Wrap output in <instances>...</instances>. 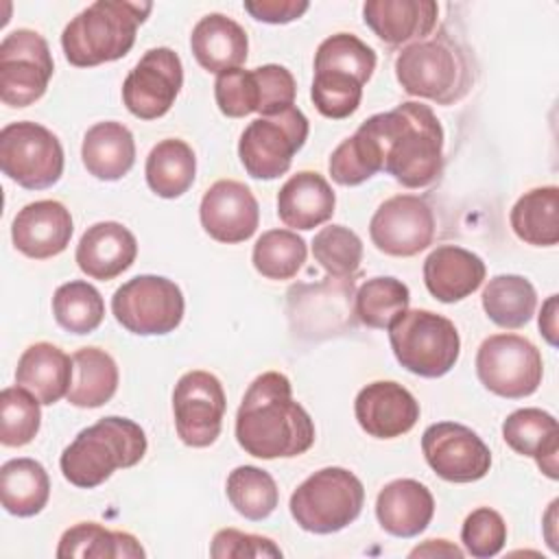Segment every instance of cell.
Returning <instances> with one entry per match:
<instances>
[{
	"mask_svg": "<svg viewBox=\"0 0 559 559\" xmlns=\"http://www.w3.org/2000/svg\"><path fill=\"white\" fill-rule=\"evenodd\" d=\"M308 118L295 105L249 122L238 142V157L253 179H277L306 144Z\"/></svg>",
	"mask_w": 559,
	"mask_h": 559,
	"instance_id": "10",
	"label": "cell"
},
{
	"mask_svg": "<svg viewBox=\"0 0 559 559\" xmlns=\"http://www.w3.org/2000/svg\"><path fill=\"white\" fill-rule=\"evenodd\" d=\"M485 262L456 245H441L424 260V284L428 293L443 301L454 304L469 297L485 282Z\"/></svg>",
	"mask_w": 559,
	"mask_h": 559,
	"instance_id": "22",
	"label": "cell"
},
{
	"mask_svg": "<svg viewBox=\"0 0 559 559\" xmlns=\"http://www.w3.org/2000/svg\"><path fill=\"white\" fill-rule=\"evenodd\" d=\"M308 255L306 240L293 229H269L253 245V266L266 280H290Z\"/></svg>",
	"mask_w": 559,
	"mask_h": 559,
	"instance_id": "39",
	"label": "cell"
},
{
	"mask_svg": "<svg viewBox=\"0 0 559 559\" xmlns=\"http://www.w3.org/2000/svg\"><path fill=\"white\" fill-rule=\"evenodd\" d=\"M476 373L487 391L507 400H522L539 389L544 362L528 338L493 334L476 352Z\"/></svg>",
	"mask_w": 559,
	"mask_h": 559,
	"instance_id": "11",
	"label": "cell"
},
{
	"mask_svg": "<svg viewBox=\"0 0 559 559\" xmlns=\"http://www.w3.org/2000/svg\"><path fill=\"white\" fill-rule=\"evenodd\" d=\"M39 400L24 386H7L0 393V441L7 448H22L35 439L41 424Z\"/></svg>",
	"mask_w": 559,
	"mask_h": 559,
	"instance_id": "40",
	"label": "cell"
},
{
	"mask_svg": "<svg viewBox=\"0 0 559 559\" xmlns=\"http://www.w3.org/2000/svg\"><path fill=\"white\" fill-rule=\"evenodd\" d=\"M138 255L135 236L116 221H103L85 229L76 245V264L92 280H114L124 273Z\"/></svg>",
	"mask_w": 559,
	"mask_h": 559,
	"instance_id": "20",
	"label": "cell"
},
{
	"mask_svg": "<svg viewBox=\"0 0 559 559\" xmlns=\"http://www.w3.org/2000/svg\"><path fill=\"white\" fill-rule=\"evenodd\" d=\"M258 90H260V107L258 114L262 116H273L280 114L295 103L297 94V83L290 70L277 63H266L260 68H253Z\"/></svg>",
	"mask_w": 559,
	"mask_h": 559,
	"instance_id": "46",
	"label": "cell"
},
{
	"mask_svg": "<svg viewBox=\"0 0 559 559\" xmlns=\"http://www.w3.org/2000/svg\"><path fill=\"white\" fill-rule=\"evenodd\" d=\"M395 76L406 94L439 105L461 100L472 87L469 59L445 33L404 46L395 59Z\"/></svg>",
	"mask_w": 559,
	"mask_h": 559,
	"instance_id": "5",
	"label": "cell"
},
{
	"mask_svg": "<svg viewBox=\"0 0 559 559\" xmlns=\"http://www.w3.org/2000/svg\"><path fill=\"white\" fill-rule=\"evenodd\" d=\"M183 85V66L173 48L159 46L142 55L122 83V103L140 120L170 111Z\"/></svg>",
	"mask_w": 559,
	"mask_h": 559,
	"instance_id": "14",
	"label": "cell"
},
{
	"mask_svg": "<svg viewBox=\"0 0 559 559\" xmlns=\"http://www.w3.org/2000/svg\"><path fill=\"white\" fill-rule=\"evenodd\" d=\"M439 7L432 0H367L365 24L389 46H408L426 39L437 26Z\"/></svg>",
	"mask_w": 559,
	"mask_h": 559,
	"instance_id": "21",
	"label": "cell"
},
{
	"mask_svg": "<svg viewBox=\"0 0 559 559\" xmlns=\"http://www.w3.org/2000/svg\"><path fill=\"white\" fill-rule=\"evenodd\" d=\"M225 491L231 507L242 518L253 522L269 518L280 502V491L273 476L255 465H238L231 469Z\"/></svg>",
	"mask_w": 559,
	"mask_h": 559,
	"instance_id": "36",
	"label": "cell"
},
{
	"mask_svg": "<svg viewBox=\"0 0 559 559\" xmlns=\"http://www.w3.org/2000/svg\"><path fill=\"white\" fill-rule=\"evenodd\" d=\"M183 308L181 288L162 275H135L111 297L116 321L138 336H162L177 330Z\"/></svg>",
	"mask_w": 559,
	"mask_h": 559,
	"instance_id": "9",
	"label": "cell"
},
{
	"mask_svg": "<svg viewBox=\"0 0 559 559\" xmlns=\"http://www.w3.org/2000/svg\"><path fill=\"white\" fill-rule=\"evenodd\" d=\"M362 85L354 74L343 70H314L312 103L317 111L332 120L352 116L362 98Z\"/></svg>",
	"mask_w": 559,
	"mask_h": 559,
	"instance_id": "43",
	"label": "cell"
},
{
	"mask_svg": "<svg viewBox=\"0 0 559 559\" xmlns=\"http://www.w3.org/2000/svg\"><path fill=\"white\" fill-rule=\"evenodd\" d=\"M509 221L526 245L555 247L559 242V188L542 186L524 192L511 207Z\"/></svg>",
	"mask_w": 559,
	"mask_h": 559,
	"instance_id": "30",
	"label": "cell"
},
{
	"mask_svg": "<svg viewBox=\"0 0 559 559\" xmlns=\"http://www.w3.org/2000/svg\"><path fill=\"white\" fill-rule=\"evenodd\" d=\"M63 146L59 138L31 120H20L0 131V168L26 190L55 186L63 175Z\"/></svg>",
	"mask_w": 559,
	"mask_h": 559,
	"instance_id": "8",
	"label": "cell"
},
{
	"mask_svg": "<svg viewBox=\"0 0 559 559\" xmlns=\"http://www.w3.org/2000/svg\"><path fill=\"white\" fill-rule=\"evenodd\" d=\"M397 362L421 378H441L459 360L461 336L456 325L432 310H406L389 328Z\"/></svg>",
	"mask_w": 559,
	"mask_h": 559,
	"instance_id": "7",
	"label": "cell"
},
{
	"mask_svg": "<svg viewBox=\"0 0 559 559\" xmlns=\"http://www.w3.org/2000/svg\"><path fill=\"white\" fill-rule=\"evenodd\" d=\"M236 439L255 459H290L312 448L314 424L293 400L284 373L266 371L249 384L236 413Z\"/></svg>",
	"mask_w": 559,
	"mask_h": 559,
	"instance_id": "1",
	"label": "cell"
},
{
	"mask_svg": "<svg viewBox=\"0 0 559 559\" xmlns=\"http://www.w3.org/2000/svg\"><path fill=\"white\" fill-rule=\"evenodd\" d=\"M535 306L537 293L522 275H496L483 290V310L496 325L504 330L526 325L535 314Z\"/></svg>",
	"mask_w": 559,
	"mask_h": 559,
	"instance_id": "34",
	"label": "cell"
},
{
	"mask_svg": "<svg viewBox=\"0 0 559 559\" xmlns=\"http://www.w3.org/2000/svg\"><path fill=\"white\" fill-rule=\"evenodd\" d=\"M59 559H120L144 557L140 542L124 531H109L98 522H79L70 526L57 548Z\"/></svg>",
	"mask_w": 559,
	"mask_h": 559,
	"instance_id": "33",
	"label": "cell"
},
{
	"mask_svg": "<svg viewBox=\"0 0 559 559\" xmlns=\"http://www.w3.org/2000/svg\"><path fill=\"white\" fill-rule=\"evenodd\" d=\"M463 557V552L448 544L445 539H428L424 546H417L415 550H411V557Z\"/></svg>",
	"mask_w": 559,
	"mask_h": 559,
	"instance_id": "50",
	"label": "cell"
},
{
	"mask_svg": "<svg viewBox=\"0 0 559 559\" xmlns=\"http://www.w3.org/2000/svg\"><path fill=\"white\" fill-rule=\"evenodd\" d=\"M314 260L334 277H352L362 262V240L345 225H328L312 238Z\"/></svg>",
	"mask_w": 559,
	"mask_h": 559,
	"instance_id": "42",
	"label": "cell"
},
{
	"mask_svg": "<svg viewBox=\"0 0 559 559\" xmlns=\"http://www.w3.org/2000/svg\"><path fill=\"white\" fill-rule=\"evenodd\" d=\"M210 555L214 559H245V557H282V550L273 539L262 535L242 533L236 528H221L212 537Z\"/></svg>",
	"mask_w": 559,
	"mask_h": 559,
	"instance_id": "47",
	"label": "cell"
},
{
	"mask_svg": "<svg viewBox=\"0 0 559 559\" xmlns=\"http://www.w3.org/2000/svg\"><path fill=\"white\" fill-rule=\"evenodd\" d=\"M52 314L63 330L72 334H90L103 323L105 301L92 284L72 280L55 290Z\"/></svg>",
	"mask_w": 559,
	"mask_h": 559,
	"instance_id": "38",
	"label": "cell"
},
{
	"mask_svg": "<svg viewBox=\"0 0 559 559\" xmlns=\"http://www.w3.org/2000/svg\"><path fill=\"white\" fill-rule=\"evenodd\" d=\"M365 487L345 467L310 474L290 496V515L308 533L330 535L349 526L362 511Z\"/></svg>",
	"mask_w": 559,
	"mask_h": 559,
	"instance_id": "6",
	"label": "cell"
},
{
	"mask_svg": "<svg viewBox=\"0 0 559 559\" xmlns=\"http://www.w3.org/2000/svg\"><path fill=\"white\" fill-rule=\"evenodd\" d=\"M72 231L70 210L52 199L24 205L11 225L15 249L33 260H46L66 251Z\"/></svg>",
	"mask_w": 559,
	"mask_h": 559,
	"instance_id": "19",
	"label": "cell"
},
{
	"mask_svg": "<svg viewBox=\"0 0 559 559\" xmlns=\"http://www.w3.org/2000/svg\"><path fill=\"white\" fill-rule=\"evenodd\" d=\"M356 421L376 439L406 435L419 419V402L408 389L393 380H378L362 386L354 402Z\"/></svg>",
	"mask_w": 559,
	"mask_h": 559,
	"instance_id": "18",
	"label": "cell"
},
{
	"mask_svg": "<svg viewBox=\"0 0 559 559\" xmlns=\"http://www.w3.org/2000/svg\"><path fill=\"white\" fill-rule=\"evenodd\" d=\"M502 439L513 452L522 456H533L539 469L548 478L557 480L559 426L550 413L542 408L513 411L502 424Z\"/></svg>",
	"mask_w": 559,
	"mask_h": 559,
	"instance_id": "26",
	"label": "cell"
},
{
	"mask_svg": "<svg viewBox=\"0 0 559 559\" xmlns=\"http://www.w3.org/2000/svg\"><path fill=\"white\" fill-rule=\"evenodd\" d=\"M461 542L465 550L476 559L496 557L507 542V524L502 515L489 507L474 509L461 528Z\"/></svg>",
	"mask_w": 559,
	"mask_h": 559,
	"instance_id": "45",
	"label": "cell"
},
{
	"mask_svg": "<svg viewBox=\"0 0 559 559\" xmlns=\"http://www.w3.org/2000/svg\"><path fill=\"white\" fill-rule=\"evenodd\" d=\"M72 358L52 343L39 341L24 349L15 367V384L28 389L41 404H55L72 384Z\"/></svg>",
	"mask_w": 559,
	"mask_h": 559,
	"instance_id": "27",
	"label": "cell"
},
{
	"mask_svg": "<svg viewBox=\"0 0 559 559\" xmlns=\"http://www.w3.org/2000/svg\"><path fill=\"white\" fill-rule=\"evenodd\" d=\"M336 194L314 170L295 173L277 192V216L286 227L314 229L334 214Z\"/></svg>",
	"mask_w": 559,
	"mask_h": 559,
	"instance_id": "24",
	"label": "cell"
},
{
	"mask_svg": "<svg viewBox=\"0 0 559 559\" xmlns=\"http://www.w3.org/2000/svg\"><path fill=\"white\" fill-rule=\"evenodd\" d=\"M81 157L87 173L96 179L118 181L135 164L133 133L116 120L96 122L83 138Z\"/></svg>",
	"mask_w": 559,
	"mask_h": 559,
	"instance_id": "28",
	"label": "cell"
},
{
	"mask_svg": "<svg viewBox=\"0 0 559 559\" xmlns=\"http://www.w3.org/2000/svg\"><path fill=\"white\" fill-rule=\"evenodd\" d=\"M557 314H559V306H557V295H550L539 312V330L544 334V338L557 347Z\"/></svg>",
	"mask_w": 559,
	"mask_h": 559,
	"instance_id": "49",
	"label": "cell"
},
{
	"mask_svg": "<svg viewBox=\"0 0 559 559\" xmlns=\"http://www.w3.org/2000/svg\"><path fill=\"white\" fill-rule=\"evenodd\" d=\"M421 452L432 472L448 483H474L487 476L491 452L467 426L439 421L424 430Z\"/></svg>",
	"mask_w": 559,
	"mask_h": 559,
	"instance_id": "15",
	"label": "cell"
},
{
	"mask_svg": "<svg viewBox=\"0 0 559 559\" xmlns=\"http://www.w3.org/2000/svg\"><path fill=\"white\" fill-rule=\"evenodd\" d=\"M376 52L352 33H336L323 39L314 52V70H343L367 83L376 70Z\"/></svg>",
	"mask_w": 559,
	"mask_h": 559,
	"instance_id": "41",
	"label": "cell"
},
{
	"mask_svg": "<svg viewBox=\"0 0 559 559\" xmlns=\"http://www.w3.org/2000/svg\"><path fill=\"white\" fill-rule=\"evenodd\" d=\"M199 218L210 238L236 245L255 234L260 225V205L245 183L221 179L205 190Z\"/></svg>",
	"mask_w": 559,
	"mask_h": 559,
	"instance_id": "17",
	"label": "cell"
},
{
	"mask_svg": "<svg viewBox=\"0 0 559 559\" xmlns=\"http://www.w3.org/2000/svg\"><path fill=\"white\" fill-rule=\"evenodd\" d=\"M144 454V430L127 417L109 415L98 419L94 426L83 428L61 452L59 465L68 483L81 489H94L116 469L140 463Z\"/></svg>",
	"mask_w": 559,
	"mask_h": 559,
	"instance_id": "4",
	"label": "cell"
},
{
	"mask_svg": "<svg viewBox=\"0 0 559 559\" xmlns=\"http://www.w3.org/2000/svg\"><path fill=\"white\" fill-rule=\"evenodd\" d=\"M382 151V170L406 188L430 186L443 168V129L424 103H402L365 120Z\"/></svg>",
	"mask_w": 559,
	"mask_h": 559,
	"instance_id": "2",
	"label": "cell"
},
{
	"mask_svg": "<svg viewBox=\"0 0 559 559\" xmlns=\"http://www.w3.org/2000/svg\"><path fill=\"white\" fill-rule=\"evenodd\" d=\"M369 236L382 253L411 258L432 245L435 214L421 197L395 194L371 216Z\"/></svg>",
	"mask_w": 559,
	"mask_h": 559,
	"instance_id": "16",
	"label": "cell"
},
{
	"mask_svg": "<svg viewBox=\"0 0 559 559\" xmlns=\"http://www.w3.org/2000/svg\"><path fill=\"white\" fill-rule=\"evenodd\" d=\"M214 98L227 118H245L260 107V90L253 70H225L216 76Z\"/></svg>",
	"mask_w": 559,
	"mask_h": 559,
	"instance_id": "44",
	"label": "cell"
},
{
	"mask_svg": "<svg viewBox=\"0 0 559 559\" xmlns=\"http://www.w3.org/2000/svg\"><path fill=\"white\" fill-rule=\"evenodd\" d=\"M408 286L395 277H371L356 293V314L362 325L391 328L408 310Z\"/></svg>",
	"mask_w": 559,
	"mask_h": 559,
	"instance_id": "37",
	"label": "cell"
},
{
	"mask_svg": "<svg viewBox=\"0 0 559 559\" xmlns=\"http://www.w3.org/2000/svg\"><path fill=\"white\" fill-rule=\"evenodd\" d=\"M225 408V391L214 373L194 369L177 380L173 391V413L177 435L186 445H212L221 435Z\"/></svg>",
	"mask_w": 559,
	"mask_h": 559,
	"instance_id": "13",
	"label": "cell"
},
{
	"mask_svg": "<svg viewBox=\"0 0 559 559\" xmlns=\"http://www.w3.org/2000/svg\"><path fill=\"white\" fill-rule=\"evenodd\" d=\"M384 166L382 151L371 133V129L362 122L356 133L343 140L330 155V175L341 186H360L371 179Z\"/></svg>",
	"mask_w": 559,
	"mask_h": 559,
	"instance_id": "35",
	"label": "cell"
},
{
	"mask_svg": "<svg viewBox=\"0 0 559 559\" xmlns=\"http://www.w3.org/2000/svg\"><path fill=\"white\" fill-rule=\"evenodd\" d=\"M55 72L48 41L31 28L11 31L0 44V98L9 107L39 100Z\"/></svg>",
	"mask_w": 559,
	"mask_h": 559,
	"instance_id": "12",
	"label": "cell"
},
{
	"mask_svg": "<svg viewBox=\"0 0 559 559\" xmlns=\"http://www.w3.org/2000/svg\"><path fill=\"white\" fill-rule=\"evenodd\" d=\"M74 373L68 402L79 408H98L107 404L118 389V365L100 347H81L72 356Z\"/></svg>",
	"mask_w": 559,
	"mask_h": 559,
	"instance_id": "31",
	"label": "cell"
},
{
	"mask_svg": "<svg viewBox=\"0 0 559 559\" xmlns=\"http://www.w3.org/2000/svg\"><path fill=\"white\" fill-rule=\"evenodd\" d=\"M50 498V478L35 459H11L0 467V500L7 513L37 515Z\"/></svg>",
	"mask_w": 559,
	"mask_h": 559,
	"instance_id": "29",
	"label": "cell"
},
{
	"mask_svg": "<svg viewBox=\"0 0 559 559\" xmlns=\"http://www.w3.org/2000/svg\"><path fill=\"white\" fill-rule=\"evenodd\" d=\"M190 48L199 66L207 72H225L247 61L249 39L245 28L223 13H207L190 35Z\"/></svg>",
	"mask_w": 559,
	"mask_h": 559,
	"instance_id": "25",
	"label": "cell"
},
{
	"mask_svg": "<svg viewBox=\"0 0 559 559\" xmlns=\"http://www.w3.org/2000/svg\"><path fill=\"white\" fill-rule=\"evenodd\" d=\"M435 515L430 489L415 478H397L384 485L376 498V518L380 526L395 537H415L424 533Z\"/></svg>",
	"mask_w": 559,
	"mask_h": 559,
	"instance_id": "23",
	"label": "cell"
},
{
	"mask_svg": "<svg viewBox=\"0 0 559 559\" xmlns=\"http://www.w3.org/2000/svg\"><path fill=\"white\" fill-rule=\"evenodd\" d=\"M245 11L258 22L288 24L308 11L306 0H245Z\"/></svg>",
	"mask_w": 559,
	"mask_h": 559,
	"instance_id": "48",
	"label": "cell"
},
{
	"mask_svg": "<svg viewBox=\"0 0 559 559\" xmlns=\"http://www.w3.org/2000/svg\"><path fill=\"white\" fill-rule=\"evenodd\" d=\"M148 188L162 199H177L194 181L197 157L188 142L179 138H168L157 142L144 166Z\"/></svg>",
	"mask_w": 559,
	"mask_h": 559,
	"instance_id": "32",
	"label": "cell"
},
{
	"mask_svg": "<svg viewBox=\"0 0 559 559\" xmlns=\"http://www.w3.org/2000/svg\"><path fill=\"white\" fill-rule=\"evenodd\" d=\"M151 9V2H92L61 33L66 59L76 68H94L124 57L133 48L138 26Z\"/></svg>",
	"mask_w": 559,
	"mask_h": 559,
	"instance_id": "3",
	"label": "cell"
}]
</instances>
